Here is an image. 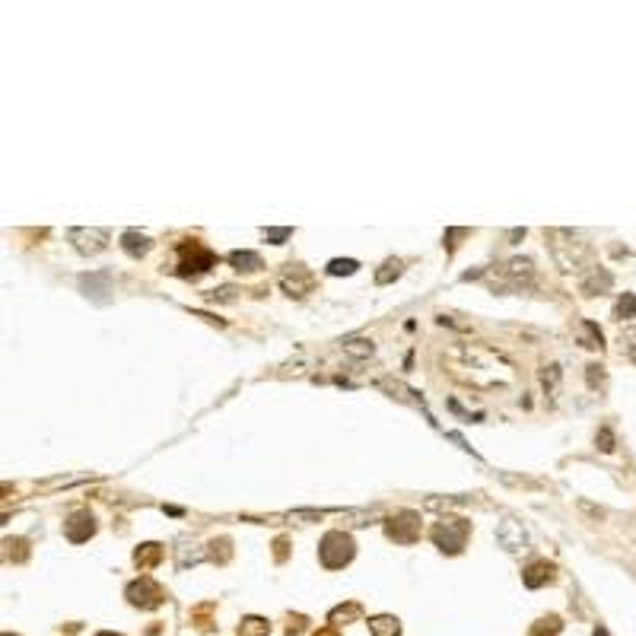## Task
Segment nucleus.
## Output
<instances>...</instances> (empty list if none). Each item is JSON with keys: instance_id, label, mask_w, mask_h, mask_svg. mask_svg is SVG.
Segmentation results:
<instances>
[{"instance_id": "obj_31", "label": "nucleus", "mask_w": 636, "mask_h": 636, "mask_svg": "<svg viewBox=\"0 0 636 636\" xmlns=\"http://www.w3.org/2000/svg\"><path fill=\"white\" fill-rule=\"evenodd\" d=\"M541 382H544V388H557V382H560V366H547L544 372H541Z\"/></svg>"}, {"instance_id": "obj_10", "label": "nucleus", "mask_w": 636, "mask_h": 636, "mask_svg": "<svg viewBox=\"0 0 636 636\" xmlns=\"http://www.w3.org/2000/svg\"><path fill=\"white\" fill-rule=\"evenodd\" d=\"M93 535H95V518H93L90 509H77V512L67 516V522H64V538H67V541L83 544V541H90Z\"/></svg>"}, {"instance_id": "obj_29", "label": "nucleus", "mask_w": 636, "mask_h": 636, "mask_svg": "<svg viewBox=\"0 0 636 636\" xmlns=\"http://www.w3.org/2000/svg\"><path fill=\"white\" fill-rule=\"evenodd\" d=\"M636 316V296L633 293H624L617 299V309H614V318H633Z\"/></svg>"}, {"instance_id": "obj_4", "label": "nucleus", "mask_w": 636, "mask_h": 636, "mask_svg": "<svg viewBox=\"0 0 636 636\" xmlns=\"http://www.w3.org/2000/svg\"><path fill=\"white\" fill-rule=\"evenodd\" d=\"M353 553H357L353 538L344 535V531H328L318 544V560L325 570H340V566H347L353 560Z\"/></svg>"}, {"instance_id": "obj_12", "label": "nucleus", "mask_w": 636, "mask_h": 636, "mask_svg": "<svg viewBox=\"0 0 636 636\" xmlns=\"http://www.w3.org/2000/svg\"><path fill=\"white\" fill-rule=\"evenodd\" d=\"M496 541H500V547H506L509 553L528 551V531H525V525L516 522V518H503L500 528H496Z\"/></svg>"}, {"instance_id": "obj_34", "label": "nucleus", "mask_w": 636, "mask_h": 636, "mask_svg": "<svg viewBox=\"0 0 636 636\" xmlns=\"http://www.w3.org/2000/svg\"><path fill=\"white\" fill-rule=\"evenodd\" d=\"M598 442H601V446H598L601 452H611V449H614V436H611V429H601V433H598Z\"/></svg>"}, {"instance_id": "obj_39", "label": "nucleus", "mask_w": 636, "mask_h": 636, "mask_svg": "<svg viewBox=\"0 0 636 636\" xmlns=\"http://www.w3.org/2000/svg\"><path fill=\"white\" fill-rule=\"evenodd\" d=\"M595 636H608V630H605V627H598V630H595Z\"/></svg>"}, {"instance_id": "obj_16", "label": "nucleus", "mask_w": 636, "mask_h": 636, "mask_svg": "<svg viewBox=\"0 0 636 636\" xmlns=\"http://www.w3.org/2000/svg\"><path fill=\"white\" fill-rule=\"evenodd\" d=\"M611 283H614V277L608 273L605 268H592L589 273H585V280H583V293H608L611 290Z\"/></svg>"}, {"instance_id": "obj_20", "label": "nucleus", "mask_w": 636, "mask_h": 636, "mask_svg": "<svg viewBox=\"0 0 636 636\" xmlns=\"http://www.w3.org/2000/svg\"><path fill=\"white\" fill-rule=\"evenodd\" d=\"M369 630H372V636H401V624L392 614H379V617L369 620Z\"/></svg>"}, {"instance_id": "obj_18", "label": "nucleus", "mask_w": 636, "mask_h": 636, "mask_svg": "<svg viewBox=\"0 0 636 636\" xmlns=\"http://www.w3.org/2000/svg\"><path fill=\"white\" fill-rule=\"evenodd\" d=\"M204 557H207V551H204L201 544H182V547H175V560H179V570H188V566L201 563Z\"/></svg>"}, {"instance_id": "obj_19", "label": "nucleus", "mask_w": 636, "mask_h": 636, "mask_svg": "<svg viewBox=\"0 0 636 636\" xmlns=\"http://www.w3.org/2000/svg\"><path fill=\"white\" fill-rule=\"evenodd\" d=\"M357 617H363V608H360L357 601H347V605H338L331 614H328V620H331L334 627H340V624H350V620H357Z\"/></svg>"}, {"instance_id": "obj_22", "label": "nucleus", "mask_w": 636, "mask_h": 636, "mask_svg": "<svg viewBox=\"0 0 636 636\" xmlns=\"http://www.w3.org/2000/svg\"><path fill=\"white\" fill-rule=\"evenodd\" d=\"M379 388H385V392H392L398 401H407V405H417V407H423V398H414L417 392H410L407 385H401V382H392V379H382L379 382Z\"/></svg>"}, {"instance_id": "obj_1", "label": "nucleus", "mask_w": 636, "mask_h": 636, "mask_svg": "<svg viewBox=\"0 0 636 636\" xmlns=\"http://www.w3.org/2000/svg\"><path fill=\"white\" fill-rule=\"evenodd\" d=\"M449 372L474 388H500L512 382V363L490 347L464 344L449 353Z\"/></svg>"}, {"instance_id": "obj_5", "label": "nucleus", "mask_w": 636, "mask_h": 636, "mask_svg": "<svg viewBox=\"0 0 636 636\" xmlns=\"http://www.w3.org/2000/svg\"><path fill=\"white\" fill-rule=\"evenodd\" d=\"M214 264H217V255L207 245L191 242V239L179 245V268H175L179 277H201V273H207Z\"/></svg>"}, {"instance_id": "obj_6", "label": "nucleus", "mask_w": 636, "mask_h": 636, "mask_svg": "<svg viewBox=\"0 0 636 636\" xmlns=\"http://www.w3.org/2000/svg\"><path fill=\"white\" fill-rule=\"evenodd\" d=\"M535 280V261L531 258H512V261H506L500 271L490 273V283L496 286H525Z\"/></svg>"}, {"instance_id": "obj_35", "label": "nucleus", "mask_w": 636, "mask_h": 636, "mask_svg": "<svg viewBox=\"0 0 636 636\" xmlns=\"http://www.w3.org/2000/svg\"><path fill=\"white\" fill-rule=\"evenodd\" d=\"M286 547H290V541H286V538H277V541H273V557L286 560Z\"/></svg>"}, {"instance_id": "obj_32", "label": "nucleus", "mask_w": 636, "mask_h": 636, "mask_svg": "<svg viewBox=\"0 0 636 636\" xmlns=\"http://www.w3.org/2000/svg\"><path fill=\"white\" fill-rule=\"evenodd\" d=\"M264 239L268 242H273V245H283V239H290V229H264Z\"/></svg>"}, {"instance_id": "obj_9", "label": "nucleus", "mask_w": 636, "mask_h": 636, "mask_svg": "<svg viewBox=\"0 0 636 636\" xmlns=\"http://www.w3.org/2000/svg\"><path fill=\"white\" fill-rule=\"evenodd\" d=\"M280 286H283L290 296L303 299L306 293H312V286H316V277H312V271L303 268V264H286V268L280 271Z\"/></svg>"}, {"instance_id": "obj_13", "label": "nucleus", "mask_w": 636, "mask_h": 636, "mask_svg": "<svg viewBox=\"0 0 636 636\" xmlns=\"http://www.w3.org/2000/svg\"><path fill=\"white\" fill-rule=\"evenodd\" d=\"M553 563H547V560H535V563L528 566V570L522 573V583L528 585V589H541V585L553 583Z\"/></svg>"}, {"instance_id": "obj_37", "label": "nucleus", "mask_w": 636, "mask_h": 636, "mask_svg": "<svg viewBox=\"0 0 636 636\" xmlns=\"http://www.w3.org/2000/svg\"><path fill=\"white\" fill-rule=\"evenodd\" d=\"M303 624H306V617H293V620H290V627H286V633H290V636L303 633Z\"/></svg>"}, {"instance_id": "obj_21", "label": "nucleus", "mask_w": 636, "mask_h": 636, "mask_svg": "<svg viewBox=\"0 0 636 636\" xmlns=\"http://www.w3.org/2000/svg\"><path fill=\"white\" fill-rule=\"evenodd\" d=\"M344 353H347V357H353V360H369L375 353V347H372V340H366V338H347L344 340Z\"/></svg>"}, {"instance_id": "obj_7", "label": "nucleus", "mask_w": 636, "mask_h": 636, "mask_svg": "<svg viewBox=\"0 0 636 636\" xmlns=\"http://www.w3.org/2000/svg\"><path fill=\"white\" fill-rule=\"evenodd\" d=\"M125 595L134 608H143V611H153V608H160L162 601H166V592H162V585L156 583L153 576L134 579V583L125 589Z\"/></svg>"}, {"instance_id": "obj_8", "label": "nucleus", "mask_w": 636, "mask_h": 636, "mask_svg": "<svg viewBox=\"0 0 636 636\" xmlns=\"http://www.w3.org/2000/svg\"><path fill=\"white\" fill-rule=\"evenodd\" d=\"M385 535L392 538L395 544H414L420 538V516L410 509L395 512L392 518H385Z\"/></svg>"}, {"instance_id": "obj_24", "label": "nucleus", "mask_w": 636, "mask_h": 636, "mask_svg": "<svg viewBox=\"0 0 636 636\" xmlns=\"http://www.w3.org/2000/svg\"><path fill=\"white\" fill-rule=\"evenodd\" d=\"M576 334H579V344H583V347H598V350H601V331H598V325H592V321H579Z\"/></svg>"}, {"instance_id": "obj_17", "label": "nucleus", "mask_w": 636, "mask_h": 636, "mask_svg": "<svg viewBox=\"0 0 636 636\" xmlns=\"http://www.w3.org/2000/svg\"><path fill=\"white\" fill-rule=\"evenodd\" d=\"M229 264H232V268H236L239 273H255V271H261V268H264L261 255H255V251H232V255H229Z\"/></svg>"}, {"instance_id": "obj_36", "label": "nucleus", "mask_w": 636, "mask_h": 636, "mask_svg": "<svg viewBox=\"0 0 636 636\" xmlns=\"http://www.w3.org/2000/svg\"><path fill=\"white\" fill-rule=\"evenodd\" d=\"M624 344H627V350H630V357H636V328L624 334Z\"/></svg>"}, {"instance_id": "obj_15", "label": "nucleus", "mask_w": 636, "mask_h": 636, "mask_svg": "<svg viewBox=\"0 0 636 636\" xmlns=\"http://www.w3.org/2000/svg\"><path fill=\"white\" fill-rule=\"evenodd\" d=\"M160 560H162V544H156V541H147V544H140V547L134 551V563L140 566L143 573L153 570V566L160 563Z\"/></svg>"}, {"instance_id": "obj_2", "label": "nucleus", "mask_w": 636, "mask_h": 636, "mask_svg": "<svg viewBox=\"0 0 636 636\" xmlns=\"http://www.w3.org/2000/svg\"><path fill=\"white\" fill-rule=\"evenodd\" d=\"M547 242H551V255L560 264V271H579L592 258V245L579 232L551 229L547 232Z\"/></svg>"}, {"instance_id": "obj_14", "label": "nucleus", "mask_w": 636, "mask_h": 636, "mask_svg": "<svg viewBox=\"0 0 636 636\" xmlns=\"http://www.w3.org/2000/svg\"><path fill=\"white\" fill-rule=\"evenodd\" d=\"M121 249H125L131 258H143L150 249H153V242H150V236H143V232L127 229L125 236H121Z\"/></svg>"}, {"instance_id": "obj_30", "label": "nucleus", "mask_w": 636, "mask_h": 636, "mask_svg": "<svg viewBox=\"0 0 636 636\" xmlns=\"http://www.w3.org/2000/svg\"><path fill=\"white\" fill-rule=\"evenodd\" d=\"M290 522H318L321 518V512H316V509H299V512H290Z\"/></svg>"}, {"instance_id": "obj_25", "label": "nucleus", "mask_w": 636, "mask_h": 636, "mask_svg": "<svg viewBox=\"0 0 636 636\" xmlns=\"http://www.w3.org/2000/svg\"><path fill=\"white\" fill-rule=\"evenodd\" d=\"M271 633V624L264 617H245L239 624V636H268Z\"/></svg>"}, {"instance_id": "obj_28", "label": "nucleus", "mask_w": 636, "mask_h": 636, "mask_svg": "<svg viewBox=\"0 0 636 636\" xmlns=\"http://www.w3.org/2000/svg\"><path fill=\"white\" fill-rule=\"evenodd\" d=\"M360 264L353 261V258H334V261H328V273H334V277H350V273H357Z\"/></svg>"}, {"instance_id": "obj_23", "label": "nucleus", "mask_w": 636, "mask_h": 636, "mask_svg": "<svg viewBox=\"0 0 636 636\" xmlns=\"http://www.w3.org/2000/svg\"><path fill=\"white\" fill-rule=\"evenodd\" d=\"M560 630H563V624H560L557 614H547V617L535 620V627H531L528 636H557Z\"/></svg>"}, {"instance_id": "obj_38", "label": "nucleus", "mask_w": 636, "mask_h": 636, "mask_svg": "<svg viewBox=\"0 0 636 636\" xmlns=\"http://www.w3.org/2000/svg\"><path fill=\"white\" fill-rule=\"evenodd\" d=\"M316 636H338V627H334V624H328V627H321V630H318Z\"/></svg>"}, {"instance_id": "obj_33", "label": "nucleus", "mask_w": 636, "mask_h": 636, "mask_svg": "<svg viewBox=\"0 0 636 636\" xmlns=\"http://www.w3.org/2000/svg\"><path fill=\"white\" fill-rule=\"evenodd\" d=\"M210 299H220V303H232V299H236V286H220V290L210 293Z\"/></svg>"}, {"instance_id": "obj_26", "label": "nucleus", "mask_w": 636, "mask_h": 636, "mask_svg": "<svg viewBox=\"0 0 636 636\" xmlns=\"http://www.w3.org/2000/svg\"><path fill=\"white\" fill-rule=\"evenodd\" d=\"M4 547H6V560H13V563H23L29 557V544L23 538H6Z\"/></svg>"}, {"instance_id": "obj_40", "label": "nucleus", "mask_w": 636, "mask_h": 636, "mask_svg": "<svg viewBox=\"0 0 636 636\" xmlns=\"http://www.w3.org/2000/svg\"><path fill=\"white\" fill-rule=\"evenodd\" d=\"M99 636H125V633H99Z\"/></svg>"}, {"instance_id": "obj_27", "label": "nucleus", "mask_w": 636, "mask_h": 636, "mask_svg": "<svg viewBox=\"0 0 636 636\" xmlns=\"http://www.w3.org/2000/svg\"><path fill=\"white\" fill-rule=\"evenodd\" d=\"M398 277H401V261H398V258H392V261H385L379 271H375V283H379V286L392 283V280H398Z\"/></svg>"}, {"instance_id": "obj_3", "label": "nucleus", "mask_w": 636, "mask_h": 636, "mask_svg": "<svg viewBox=\"0 0 636 636\" xmlns=\"http://www.w3.org/2000/svg\"><path fill=\"white\" fill-rule=\"evenodd\" d=\"M429 535H433V541L442 553H462V547L468 544V535H471V522L458 516H442Z\"/></svg>"}, {"instance_id": "obj_11", "label": "nucleus", "mask_w": 636, "mask_h": 636, "mask_svg": "<svg viewBox=\"0 0 636 636\" xmlns=\"http://www.w3.org/2000/svg\"><path fill=\"white\" fill-rule=\"evenodd\" d=\"M67 239H71V245L80 251V255H99V251H105L108 245V232L105 229H71L67 232Z\"/></svg>"}, {"instance_id": "obj_41", "label": "nucleus", "mask_w": 636, "mask_h": 636, "mask_svg": "<svg viewBox=\"0 0 636 636\" xmlns=\"http://www.w3.org/2000/svg\"><path fill=\"white\" fill-rule=\"evenodd\" d=\"M4 636H10V633H4Z\"/></svg>"}]
</instances>
